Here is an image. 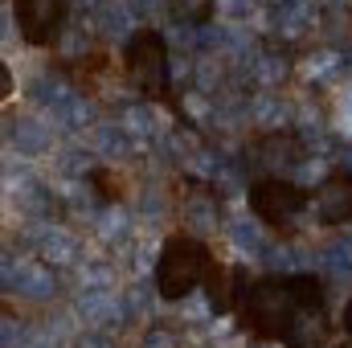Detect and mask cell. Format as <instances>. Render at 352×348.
I'll use <instances>...</instances> for the list:
<instances>
[{"label":"cell","mask_w":352,"mask_h":348,"mask_svg":"<svg viewBox=\"0 0 352 348\" xmlns=\"http://www.w3.org/2000/svg\"><path fill=\"white\" fill-rule=\"evenodd\" d=\"M238 312L254 336L283 340L287 348H320L328 336L324 283L311 274H266L250 283Z\"/></svg>","instance_id":"obj_1"},{"label":"cell","mask_w":352,"mask_h":348,"mask_svg":"<svg viewBox=\"0 0 352 348\" xmlns=\"http://www.w3.org/2000/svg\"><path fill=\"white\" fill-rule=\"evenodd\" d=\"M213 262L201 238H188V234H176L164 242L160 262H156V291L164 299H184L192 287H201L209 279Z\"/></svg>","instance_id":"obj_2"},{"label":"cell","mask_w":352,"mask_h":348,"mask_svg":"<svg viewBox=\"0 0 352 348\" xmlns=\"http://www.w3.org/2000/svg\"><path fill=\"white\" fill-rule=\"evenodd\" d=\"M246 197H250L254 217L266 221V226H274V230H295L299 217H303V209L311 205L307 188H299V184H291V180H278V176L254 180Z\"/></svg>","instance_id":"obj_3"},{"label":"cell","mask_w":352,"mask_h":348,"mask_svg":"<svg viewBox=\"0 0 352 348\" xmlns=\"http://www.w3.org/2000/svg\"><path fill=\"white\" fill-rule=\"evenodd\" d=\"M123 66L135 90H144L148 98H160L168 90V45L156 29H140L127 50H123Z\"/></svg>","instance_id":"obj_4"},{"label":"cell","mask_w":352,"mask_h":348,"mask_svg":"<svg viewBox=\"0 0 352 348\" xmlns=\"http://www.w3.org/2000/svg\"><path fill=\"white\" fill-rule=\"evenodd\" d=\"M66 12L70 0H12L16 29L29 45H50L66 33Z\"/></svg>","instance_id":"obj_5"},{"label":"cell","mask_w":352,"mask_h":348,"mask_svg":"<svg viewBox=\"0 0 352 348\" xmlns=\"http://www.w3.org/2000/svg\"><path fill=\"white\" fill-rule=\"evenodd\" d=\"M316 221L320 226H344L352 221V173H328L316 188Z\"/></svg>","instance_id":"obj_6"},{"label":"cell","mask_w":352,"mask_h":348,"mask_svg":"<svg viewBox=\"0 0 352 348\" xmlns=\"http://www.w3.org/2000/svg\"><path fill=\"white\" fill-rule=\"evenodd\" d=\"M8 144L16 148V156H41L50 148V127L37 119H16L8 115Z\"/></svg>","instance_id":"obj_7"},{"label":"cell","mask_w":352,"mask_h":348,"mask_svg":"<svg viewBox=\"0 0 352 348\" xmlns=\"http://www.w3.org/2000/svg\"><path fill=\"white\" fill-rule=\"evenodd\" d=\"M78 312L87 316L90 324H98V328H111V324L127 320V307H123V299H115V291H87L78 299Z\"/></svg>","instance_id":"obj_8"},{"label":"cell","mask_w":352,"mask_h":348,"mask_svg":"<svg viewBox=\"0 0 352 348\" xmlns=\"http://www.w3.org/2000/svg\"><path fill=\"white\" fill-rule=\"evenodd\" d=\"M270 21H274V33H278V37H299V33L311 29V21H316V4H311V0H287V4H274Z\"/></svg>","instance_id":"obj_9"},{"label":"cell","mask_w":352,"mask_h":348,"mask_svg":"<svg viewBox=\"0 0 352 348\" xmlns=\"http://www.w3.org/2000/svg\"><path fill=\"white\" fill-rule=\"evenodd\" d=\"M184 221H188L197 234H205V230L217 226V193H213L209 184H197V188L184 197Z\"/></svg>","instance_id":"obj_10"},{"label":"cell","mask_w":352,"mask_h":348,"mask_svg":"<svg viewBox=\"0 0 352 348\" xmlns=\"http://www.w3.org/2000/svg\"><path fill=\"white\" fill-rule=\"evenodd\" d=\"M12 283H16V295H25V299H50L54 295V270H50V262H21Z\"/></svg>","instance_id":"obj_11"},{"label":"cell","mask_w":352,"mask_h":348,"mask_svg":"<svg viewBox=\"0 0 352 348\" xmlns=\"http://www.w3.org/2000/svg\"><path fill=\"white\" fill-rule=\"evenodd\" d=\"M37 242H41V262H74L78 259V238L66 234V230H58V226H41Z\"/></svg>","instance_id":"obj_12"},{"label":"cell","mask_w":352,"mask_h":348,"mask_svg":"<svg viewBox=\"0 0 352 348\" xmlns=\"http://www.w3.org/2000/svg\"><path fill=\"white\" fill-rule=\"evenodd\" d=\"M250 70H254V83L270 90L287 78V58L283 54H270V50H254L250 54Z\"/></svg>","instance_id":"obj_13"},{"label":"cell","mask_w":352,"mask_h":348,"mask_svg":"<svg viewBox=\"0 0 352 348\" xmlns=\"http://www.w3.org/2000/svg\"><path fill=\"white\" fill-rule=\"evenodd\" d=\"M320 266L328 274H352V238H336L320 250Z\"/></svg>","instance_id":"obj_14"},{"label":"cell","mask_w":352,"mask_h":348,"mask_svg":"<svg viewBox=\"0 0 352 348\" xmlns=\"http://www.w3.org/2000/svg\"><path fill=\"white\" fill-rule=\"evenodd\" d=\"M173 12L176 21H184L188 29H201L213 17V0H173Z\"/></svg>","instance_id":"obj_15"},{"label":"cell","mask_w":352,"mask_h":348,"mask_svg":"<svg viewBox=\"0 0 352 348\" xmlns=\"http://www.w3.org/2000/svg\"><path fill=\"white\" fill-rule=\"evenodd\" d=\"M54 119H58L62 127H87L90 119H94V111H90V102H82V98L74 94L70 102H62V107L54 111Z\"/></svg>","instance_id":"obj_16"},{"label":"cell","mask_w":352,"mask_h":348,"mask_svg":"<svg viewBox=\"0 0 352 348\" xmlns=\"http://www.w3.org/2000/svg\"><path fill=\"white\" fill-rule=\"evenodd\" d=\"M287 115H291V111H287V102H278V98H274V90H266V94H258V98H254V119H258V123L278 127Z\"/></svg>","instance_id":"obj_17"},{"label":"cell","mask_w":352,"mask_h":348,"mask_svg":"<svg viewBox=\"0 0 352 348\" xmlns=\"http://www.w3.org/2000/svg\"><path fill=\"white\" fill-rule=\"evenodd\" d=\"M127 148H131V135L123 131V123H115V127L102 123V127H98V152H115V156H123Z\"/></svg>","instance_id":"obj_18"},{"label":"cell","mask_w":352,"mask_h":348,"mask_svg":"<svg viewBox=\"0 0 352 348\" xmlns=\"http://www.w3.org/2000/svg\"><path fill=\"white\" fill-rule=\"evenodd\" d=\"M192 78H197V90L201 94H213V90L221 87V58H201Z\"/></svg>","instance_id":"obj_19"},{"label":"cell","mask_w":352,"mask_h":348,"mask_svg":"<svg viewBox=\"0 0 352 348\" xmlns=\"http://www.w3.org/2000/svg\"><path fill=\"white\" fill-rule=\"evenodd\" d=\"M234 242L242 246V250H250V254H263V234H258V221H234Z\"/></svg>","instance_id":"obj_20"},{"label":"cell","mask_w":352,"mask_h":348,"mask_svg":"<svg viewBox=\"0 0 352 348\" xmlns=\"http://www.w3.org/2000/svg\"><path fill=\"white\" fill-rule=\"evenodd\" d=\"M123 131H127V135H152V131H156V115L144 111V107H131V111L123 115Z\"/></svg>","instance_id":"obj_21"},{"label":"cell","mask_w":352,"mask_h":348,"mask_svg":"<svg viewBox=\"0 0 352 348\" xmlns=\"http://www.w3.org/2000/svg\"><path fill=\"white\" fill-rule=\"evenodd\" d=\"M123 307H127V320L152 316V295H148V287H131V291L123 295Z\"/></svg>","instance_id":"obj_22"},{"label":"cell","mask_w":352,"mask_h":348,"mask_svg":"<svg viewBox=\"0 0 352 348\" xmlns=\"http://www.w3.org/2000/svg\"><path fill=\"white\" fill-rule=\"evenodd\" d=\"M140 348H180V340H176V332L168 324H152L148 336L140 340Z\"/></svg>","instance_id":"obj_23"},{"label":"cell","mask_w":352,"mask_h":348,"mask_svg":"<svg viewBox=\"0 0 352 348\" xmlns=\"http://www.w3.org/2000/svg\"><path fill=\"white\" fill-rule=\"evenodd\" d=\"M66 156H70V160L62 164L66 173H90V168H94V160H90V152H66Z\"/></svg>","instance_id":"obj_24"},{"label":"cell","mask_w":352,"mask_h":348,"mask_svg":"<svg viewBox=\"0 0 352 348\" xmlns=\"http://www.w3.org/2000/svg\"><path fill=\"white\" fill-rule=\"evenodd\" d=\"M16 348H54V345H50V336H37V340H25V345H16Z\"/></svg>","instance_id":"obj_25"},{"label":"cell","mask_w":352,"mask_h":348,"mask_svg":"<svg viewBox=\"0 0 352 348\" xmlns=\"http://www.w3.org/2000/svg\"><path fill=\"white\" fill-rule=\"evenodd\" d=\"M344 332H352V299H349V307H344Z\"/></svg>","instance_id":"obj_26"},{"label":"cell","mask_w":352,"mask_h":348,"mask_svg":"<svg viewBox=\"0 0 352 348\" xmlns=\"http://www.w3.org/2000/svg\"><path fill=\"white\" fill-rule=\"evenodd\" d=\"M340 348H352V340H349V345H340Z\"/></svg>","instance_id":"obj_27"}]
</instances>
